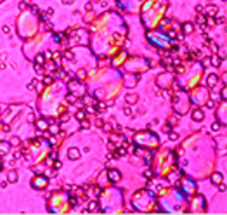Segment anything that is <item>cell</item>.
<instances>
[{"label":"cell","mask_w":227,"mask_h":215,"mask_svg":"<svg viewBox=\"0 0 227 215\" xmlns=\"http://www.w3.org/2000/svg\"><path fill=\"white\" fill-rule=\"evenodd\" d=\"M108 179L111 180V182H118L120 179H121V174H120V170H116V168H111L108 172Z\"/></svg>","instance_id":"cell-1"},{"label":"cell","mask_w":227,"mask_h":215,"mask_svg":"<svg viewBox=\"0 0 227 215\" xmlns=\"http://www.w3.org/2000/svg\"><path fill=\"white\" fill-rule=\"evenodd\" d=\"M80 155H82V153H80L78 147H69L68 149V158L69 160H78Z\"/></svg>","instance_id":"cell-2"},{"label":"cell","mask_w":227,"mask_h":215,"mask_svg":"<svg viewBox=\"0 0 227 215\" xmlns=\"http://www.w3.org/2000/svg\"><path fill=\"white\" fill-rule=\"evenodd\" d=\"M191 116H192L194 121H203L205 120V113H203V109H194Z\"/></svg>","instance_id":"cell-3"},{"label":"cell","mask_w":227,"mask_h":215,"mask_svg":"<svg viewBox=\"0 0 227 215\" xmlns=\"http://www.w3.org/2000/svg\"><path fill=\"white\" fill-rule=\"evenodd\" d=\"M194 31V23H182V33L184 35H189V33H192Z\"/></svg>","instance_id":"cell-4"},{"label":"cell","mask_w":227,"mask_h":215,"mask_svg":"<svg viewBox=\"0 0 227 215\" xmlns=\"http://www.w3.org/2000/svg\"><path fill=\"white\" fill-rule=\"evenodd\" d=\"M217 82H218V75H217V73H210V75H208V78H206L208 87H213V85H217Z\"/></svg>","instance_id":"cell-5"},{"label":"cell","mask_w":227,"mask_h":215,"mask_svg":"<svg viewBox=\"0 0 227 215\" xmlns=\"http://www.w3.org/2000/svg\"><path fill=\"white\" fill-rule=\"evenodd\" d=\"M45 182H47V177H42V179H40L38 182H37V180L33 179V182H31V186L35 187V189H43V187H45Z\"/></svg>","instance_id":"cell-6"},{"label":"cell","mask_w":227,"mask_h":215,"mask_svg":"<svg viewBox=\"0 0 227 215\" xmlns=\"http://www.w3.org/2000/svg\"><path fill=\"white\" fill-rule=\"evenodd\" d=\"M125 101H127V104H135V102L139 101V96L135 94V92H134V94L130 92V94H127V96H125Z\"/></svg>","instance_id":"cell-7"},{"label":"cell","mask_w":227,"mask_h":215,"mask_svg":"<svg viewBox=\"0 0 227 215\" xmlns=\"http://www.w3.org/2000/svg\"><path fill=\"white\" fill-rule=\"evenodd\" d=\"M18 179H19V175H18V172H16V170H9V174H7V180H9L10 184L18 182Z\"/></svg>","instance_id":"cell-8"},{"label":"cell","mask_w":227,"mask_h":215,"mask_svg":"<svg viewBox=\"0 0 227 215\" xmlns=\"http://www.w3.org/2000/svg\"><path fill=\"white\" fill-rule=\"evenodd\" d=\"M217 7H215V5H208L206 9H203V12H205V14H206V18H212V16H215V14H217Z\"/></svg>","instance_id":"cell-9"},{"label":"cell","mask_w":227,"mask_h":215,"mask_svg":"<svg viewBox=\"0 0 227 215\" xmlns=\"http://www.w3.org/2000/svg\"><path fill=\"white\" fill-rule=\"evenodd\" d=\"M210 64H212V66H215V68H218V66L222 64V57L217 56V54H215V56H212V57H210Z\"/></svg>","instance_id":"cell-10"},{"label":"cell","mask_w":227,"mask_h":215,"mask_svg":"<svg viewBox=\"0 0 227 215\" xmlns=\"http://www.w3.org/2000/svg\"><path fill=\"white\" fill-rule=\"evenodd\" d=\"M37 127H38L40 130H47V128H49V121H47L45 118H40V120H37Z\"/></svg>","instance_id":"cell-11"},{"label":"cell","mask_w":227,"mask_h":215,"mask_svg":"<svg viewBox=\"0 0 227 215\" xmlns=\"http://www.w3.org/2000/svg\"><path fill=\"white\" fill-rule=\"evenodd\" d=\"M210 179H212V182H213V184H220V182L224 180V177H222V174H220V172L212 174V177H210Z\"/></svg>","instance_id":"cell-12"},{"label":"cell","mask_w":227,"mask_h":215,"mask_svg":"<svg viewBox=\"0 0 227 215\" xmlns=\"http://www.w3.org/2000/svg\"><path fill=\"white\" fill-rule=\"evenodd\" d=\"M59 125H56V123H50L49 125V134L50 135H56V134H61V130H59Z\"/></svg>","instance_id":"cell-13"},{"label":"cell","mask_w":227,"mask_h":215,"mask_svg":"<svg viewBox=\"0 0 227 215\" xmlns=\"http://www.w3.org/2000/svg\"><path fill=\"white\" fill-rule=\"evenodd\" d=\"M52 14H54V9H52V7H49V9H47L45 12H43V14H42V21H49Z\"/></svg>","instance_id":"cell-14"},{"label":"cell","mask_w":227,"mask_h":215,"mask_svg":"<svg viewBox=\"0 0 227 215\" xmlns=\"http://www.w3.org/2000/svg\"><path fill=\"white\" fill-rule=\"evenodd\" d=\"M45 61H47V59H45V56H43V54H38V56L35 57V64H40V66H45Z\"/></svg>","instance_id":"cell-15"},{"label":"cell","mask_w":227,"mask_h":215,"mask_svg":"<svg viewBox=\"0 0 227 215\" xmlns=\"http://www.w3.org/2000/svg\"><path fill=\"white\" fill-rule=\"evenodd\" d=\"M87 208H89V212H97V210H99V203L95 201V199H92Z\"/></svg>","instance_id":"cell-16"},{"label":"cell","mask_w":227,"mask_h":215,"mask_svg":"<svg viewBox=\"0 0 227 215\" xmlns=\"http://www.w3.org/2000/svg\"><path fill=\"white\" fill-rule=\"evenodd\" d=\"M82 102H83V104H90V102H92V104H95L97 101H95V99H92L89 94H85V96L82 97Z\"/></svg>","instance_id":"cell-17"},{"label":"cell","mask_w":227,"mask_h":215,"mask_svg":"<svg viewBox=\"0 0 227 215\" xmlns=\"http://www.w3.org/2000/svg\"><path fill=\"white\" fill-rule=\"evenodd\" d=\"M85 116H87V111H83V109H80V111H76V113H75V118H76L78 121L85 120Z\"/></svg>","instance_id":"cell-18"},{"label":"cell","mask_w":227,"mask_h":215,"mask_svg":"<svg viewBox=\"0 0 227 215\" xmlns=\"http://www.w3.org/2000/svg\"><path fill=\"white\" fill-rule=\"evenodd\" d=\"M54 83V76L52 75H45L43 76V85H52Z\"/></svg>","instance_id":"cell-19"},{"label":"cell","mask_w":227,"mask_h":215,"mask_svg":"<svg viewBox=\"0 0 227 215\" xmlns=\"http://www.w3.org/2000/svg\"><path fill=\"white\" fill-rule=\"evenodd\" d=\"M123 115H125V116H134V111H132V107H130V106H125V107H123Z\"/></svg>","instance_id":"cell-20"},{"label":"cell","mask_w":227,"mask_h":215,"mask_svg":"<svg viewBox=\"0 0 227 215\" xmlns=\"http://www.w3.org/2000/svg\"><path fill=\"white\" fill-rule=\"evenodd\" d=\"M66 101H68V104H76V97H75L73 94H68V96H66Z\"/></svg>","instance_id":"cell-21"},{"label":"cell","mask_w":227,"mask_h":215,"mask_svg":"<svg viewBox=\"0 0 227 215\" xmlns=\"http://www.w3.org/2000/svg\"><path fill=\"white\" fill-rule=\"evenodd\" d=\"M28 7H30V4H28L26 0H21L19 2V10H26Z\"/></svg>","instance_id":"cell-22"},{"label":"cell","mask_w":227,"mask_h":215,"mask_svg":"<svg viewBox=\"0 0 227 215\" xmlns=\"http://www.w3.org/2000/svg\"><path fill=\"white\" fill-rule=\"evenodd\" d=\"M168 139H170V141H177L179 134H177V132H173V130H170V132H168Z\"/></svg>","instance_id":"cell-23"},{"label":"cell","mask_w":227,"mask_h":215,"mask_svg":"<svg viewBox=\"0 0 227 215\" xmlns=\"http://www.w3.org/2000/svg\"><path fill=\"white\" fill-rule=\"evenodd\" d=\"M73 57H75V54H73L71 50H66V52H64V59H66V61H73Z\"/></svg>","instance_id":"cell-24"},{"label":"cell","mask_w":227,"mask_h":215,"mask_svg":"<svg viewBox=\"0 0 227 215\" xmlns=\"http://www.w3.org/2000/svg\"><path fill=\"white\" fill-rule=\"evenodd\" d=\"M19 144H21L19 137H12V139H10V146H19Z\"/></svg>","instance_id":"cell-25"},{"label":"cell","mask_w":227,"mask_h":215,"mask_svg":"<svg viewBox=\"0 0 227 215\" xmlns=\"http://www.w3.org/2000/svg\"><path fill=\"white\" fill-rule=\"evenodd\" d=\"M102 128H104L106 132H111V130H113V123H109V121H106V123H102Z\"/></svg>","instance_id":"cell-26"},{"label":"cell","mask_w":227,"mask_h":215,"mask_svg":"<svg viewBox=\"0 0 227 215\" xmlns=\"http://www.w3.org/2000/svg\"><path fill=\"white\" fill-rule=\"evenodd\" d=\"M220 127H222V125H220L218 121H213V123H212V130H213V132H218Z\"/></svg>","instance_id":"cell-27"},{"label":"cell","mask_w":227,"mask_h":215,"mask_svg":"<svg viewBox=\"0 0 227 215\" xmlns=\"http://www.w3.org/2000/svg\"><path fill=\"white\" fill-rule=\"evenodd\" d=\"M80 127L83 128V130H87V128L90 127V123H89V121H87V120H82V121H80Z\"/></svg>","instance_id":"cell-28"},{"label":"cell","mask_w":227,"mask_h":215,"mask_svg":"<svg viewBox=\"0 0 227 215\" xmlns=\"http://www.w3.org/2000/svg\"><path fill=\"white\" fill-rule=\"evenodd\" d=\"M68 120H69V116H68V115H66V111H64V113H62V115H61L59 121H61V123H66V121H68Z\"/></svg>","instance_id":"cell-29"},{"label":"cell","mask_w":227,"mask_h":215,"mask_svg":"<svg viewBox=\"0 0 227 215\" xmlns=\"http://www.w3.org/2000/svg\"><path fill=\"white\" fill-rule=\"evenodd\" d=\"M85 10H87V12L94 10V4H92V2H87V4H85Z\"/></svg>","instance_id":"cell-30"},{"label":"cell","mask_w":227,"mask_h":215,"mask_svg":"<svg viewBox=\"0 0 227 215\" xmlns=\"http://www.w3.org/2000/svg\"><path fill=\"white\" fill-rule=\"evenodd\" d=\"M173 71H177V73H184V66H182V64H175Z\"/></svg>","instance_id":"cell-31"},{"label":"cell","mask_w":227,"mask_h":215,"mask_svg":"<svg viewBox=\"0 0 227 215\" xmlns=\"http://www.w3.org/2000/svg\"><path fill=\"white\" fill-rule=\"evenodd\" d=\"M64 35H66V37H73V35H75V29H73V28H68L66 31H64Z\"/></svg>","instance_id":"cell-32"},{"label":"cell","mask_w":227,"mask_h":215,"mask_svg":"<svg viewBox=\"0 0 227 215\" xmlns=\"http://www.w3.org/2000/svg\"><path fill=\"white\" fill-rule=\"evenodd\" d=\"M177 121H179V118H177V116H172L170 120H168V125H173V123H177Z\"/></svg>","instance_id":"cell-33"},{"label":"cell","mask_w":227,"mask_h":215,"mask_svg":"<svg viewBox=\"0 0 227 215\" xmlns=\"http://www.w3.org/2000/svg\"><path fill=\"white\" fill-rule=\"evenodd\" d=\"M52 57L56 59V61H59V59L62 57V54H61V52H54V54H52Z\"/></svg>","instance_id":"cell-34"},{"label":"cell","mask_w":227,"mask_h":215,"mask_svg":"<svg viewBox=\"0 0 227 215\" xmlns=\"http://www.w3.org/2000/svg\"><path fill=\"white\" fill-rule=\"evenodd\" d=\"M201 64H203L205 68H206V66H210V57H205L203 61H201Z\"/></svg>","instance_id":"cell-35"},{"label":"cell","mask_w":227,"mask_h":215,"mask_svg":"<svg viewBox=\"0 0 227 215\" xmlns=\"http://www.w3.org/2000/svg\"><path fill=\"white\" fill-rule=\"evenodd\" d=\"M2 31H4L5 35H10V28L9 26H2Z\"/></svg>","instance_id":"cell-36"},{"label":"cell","mask_w":227,"mask_h":215,"mask_svg":"<svg viewBox=\"0 0 227 215\" xmlns=\"http://www.w3.org/2000/svg\"><path fill=\"white\" fill-rule=\"evenodd\" d=\"M35 71H37V73H42V71H43V66H40V64H35Z\"/></svg>","instance_id":"cell-37"},{"label":"cell","mask_w":227,"mask_h":215,"mask_svg":"<svg viewBox=\"0 0 227 215\" xmlns=\"http://www.w3.org/2000/svg\"><path fill=\"white\" fill-rule=\"evenodd\" d=\"M144 177H146V179H151V177H153V172H151V170H146V172H144Z\"/></svg>","instance_id":"cell-38"},{"label":"cell","mask_w":227,"mask_h":215,"mask_svg":"<svg viewBox=\"0 0 227 215\" xmlns=\"http://www.w3.org/2000/svg\"><path fill=\"white\" fill-rule=\"evenodd\" d=\"M76 85H78V82H76V80H71V82H69V88H75Z\"/></svg>","instance_id":"cell-39"},{"label":"cell","mask_w":227,"mask_h":215,"mask_svg":"<svg viewBox=\"0 0 227 215\" xmlns=\"http://www.w3.org/2000/svg\"><path fill=\"white\" fill-rule=\"evenodd\" d=\"M170 130H172V125H165V127H163V132H165V134H168Z\"/></svg>","instance_id":"cell-40"},{"label":"cell","mask_w":227,"mask_h":215,"mask_svg":"<svg viewBox=\"0 0 227 215\" xmlns=\"http://www.w3.org/2000/svg\"><path fill=\"white\" fill-rule=\"evenodd\" d=\"M203 9H205V7H203L201 4H198L196 5V12H203Z\"/></svg>","instance_id":"cell-41"},{"label":"cell","mask_w":227,"mask_h":215,"mask_svg":"<svg viewBox=\"0 0 227 215\" xmlns=\"http://www.w3.org/2000/svg\"><path fill=\"white\" fill-rule=\"evenodd\" d=\"M57 175V170L56 168H50V177H56Z\"/></svg>","instance_id":"cell-42"},{"label":"cell","mask_w":227,"mask_h":215,"mask_svg":"<svg viewBox=\"0 0 227 215\" xmlns=\"http://www.w3.org/2000/svg\"><path fill=\"white\" fill-rule=\"evenodd\" d=\"M69 205H71V206H76V198H71V199H69Z\"/></svg>","instance_id":"cell-43"},{"label":"cell","mask_w":227,"mask_h":215,"mask_svg":"<svg viewBox=\"0 0 227 215\" xmlns=\"http://www.w3.org/2000/svg\"><path fill=\"white\" fill-rule=\"evenodd\" d=\"M31 10H33L35 14H38V12H40V9H38V7H37V5H31Z\"/></svg>","instance_id":"cell-44"},{"label":"cell","mask_w":227,"mask_h":215,"mask_svg":"<svg viewBox=\"0 0 227 215\" xmlns=\"http://www.w3.org/2000/svg\"><path fill=\"white\" fill-rule=\"evenodd\" d=\"M206 107H215V102H213V101H208V102H206Z\"/></svg>","instance_id":"cell-45"},{"label":"cell","mask_w":227,"mask_h":215,"mask_svg":"<svg viewBox=\"0 0 227 215\" xmlns=\"http://www.w3.org/2000/svg\"><path fill=\"white\" fill-rule=\"evenodd\" d=\"M115 128H116V132H118V134H121V132H123V127H121V125H116Z\"/></svg>","instance_id":"cell-46"},{"label":"cell","mask_w":227,"mask_h":215,"mask_svg":"<svg viewBox=\"0 0 227 215\" xmlns=\"http://www.w3.org/2000/svg\"><path fill=\"white\" fill-rule=\"evenodd\" d=\"M7 184H9V180H2V182H0V186L4 187V189H5V187H7Z\"/></svg>","instance_id":"cell-47"},{"label":"cell","mask_w":227,"mask_h":215,"mask_svg":"<svg viewBox=\"0 0 227 215\" xmlns=\"http://www.w3.org/2000/svg\"><path fill=\"white\" fill-rule=\"evenodd\" d=\"M73 2H75V0H62V4H64V5H71Z\"/></svg>","instance_id":"cell-48"},{"label":"cell","mask_w":227,"mask_h":215,"mask_svg":"<svg viewBox=\"0 0 227 215\" xmlns=\"http://www.w3.org/2000/svg\"><path fill=\"white\" fill-rule=\"evenodd\" d=\"M218 189H220V191L224 193V191H225V184H224V182H220V186H218Z\"/></svg>","instance_id":"cell-49"},{"label":"cell","mask_w":227,"mask_h":215,"mask_svg":"<svg viewBox=\"0 0 227 215\" xmlns=\"http://www.w3.org/2000/svg\"><path fill=\"white\" fill-rule=\"evenodd\" d=\"M19 158H21V153L19 151H16V153H14V160H19Z\"/></svg>","instance_id":"cell-50"},{"label":"cell","mask_w":227,"mask_h":215,"mask_svg":"<svg viewBox=\"0 0 227 215\" xmlns=\"http://www.w3.org/2000/svg\"><path fill=\"white\" fill-rule=\"evenodd\" d=\"M172 61H173V64H180V59L179 57H172Z\"/></svg>","instance_id":"cell-51"},{"label":"cell","mask_w":227,"mask_h":215,"mask_svg":"<svg viewBox=\"0 0 227 215\" xmlns=\"http://www.w3.org/2000/svg\"><path fill=\"white\" fill-rule=\"evenodd\" d=\"M45 29L50 31V29H52V23H47V24H45Z\"/></svg>","instance_id":"cell-52"},{"label":"cell","mask_w":227,"mask_h":215,"mask_svg":"<svg viewBox=\"0 0 227 215\" xmlns=\"http://www.w3.org/2000/svg\"><path fill=\"white\" fill-rule=\"evenodd\" d=\"M106 107H108V106H106L104 102H101V104H99V109H101V111H102V109H106Z\"/></svg>","instance_id":"cell-53"},{"label":"cell","mask_w":227,"mask_h":215,"mask_svg":"<svg viewBox=\"0 0 227 215\" xmlns=\"http://www.w3.org/2000/svg\"><path fill=\"white\" fill-rule=\"evenodd\" d=\"M227 97V90L225 88H222V99H225Z\"/></svg>","instance_id":"cell-54"},{"label":"cell","mask_w":227,"mask_h":215,"mask_svg":"<svg viewBox=\"0 0 227 215\" xmlns=\"http://www.w3.org/2000/svg\"><path fill=\"white\" fill-rule=\"evenodd\" d=\"M102 123H104L102 120H97V121H95V125H97V127H102Z\"/></svg>","instance_id":"cell-55"},{"label":"cell","mask_w":227,"mask_h":215,"mask_svg":"<svg viewBox=\"0 0 227 215\" xmlns=\"http://www.w3.org/2000/svg\"><path fill=\"white\" fill-rule=\"evenodd\" d=\"M2 170H4V165H2V163H0V172H2Z\"/></svg>","instance_id":"cell-56"}]
</instances>
